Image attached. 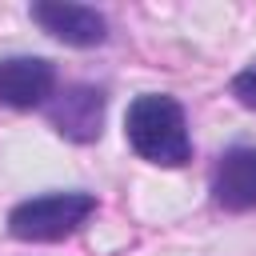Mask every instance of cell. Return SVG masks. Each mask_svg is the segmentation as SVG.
Wrapping results in <instances>:
<instances>
[{
    "label": "cell",
    "mask_w": 256,
    "mask_h": 256,
    "mask_svg": "<svg viewBox=\"0 0 256 256\" xmlns=\"http://www.w3.org/2000/svg\"><path fill=\"white\" fill-rule=\"evenodd\" d=\"M124 132H128V144L136 148V156H144L152 164L176 168V164H184L192 156L188 120H184V108L172 96H160V92L136 96L128 104Z\"/></svg>",
    "instance_id": "6da1fadb"
},
{
    "label": "cell",
    "mask_w": 256,
    "mask_h": 256,
    "mask_svg": "<svg viewBox=\"0 0 256 256\" xmlns=\"http://www.w3.org/2000/svg\"><path fill=\"white\" fill-rule=\"evenodd\" d=\"M92 212H96V200L88 192H48V196H32L16 204L8 212V232L16 240L48 244V240L72 236Z\"/></svg>",
    "instance_id": "7a4b0ae2"
},
{
    "label": "cell",
    "mask_w": 256,
    "mask_h": 256,
    "mask_svg": "<svg viewBox=\"0 0 256 256\" xmlns=\"http://www.w3.org/2000/svg\"><path fill=\"white\" fill-rule=\"evenodd\" d=\"M56 92V68L40 56H8L0 60V104L8 108H40Z\"/></svg>",
    "instance_id": "3957f363"
},
{
    "label": "cell",
    "mask_w": 256,
    "mask_h": 256,
    "mask_svg": "<svg viewBox=\"0 0 256 256\" xmlns=\"http://www.w3.org/2000/svg\"><path fill=\"white\" fill-rule=\"evenodd\" d=\"M48 116H52V124H56L60 136H68L76 144H88V140L100 136V124H104V92L88 88V84L64 88L48 104Z\"/></svg>",
    "instance_id": "277c9868"
},
{
    "label": "cell",
    "mask_w": 256,
    "mask_h": 256,
    "mask_svg": "<svg viewBox=\"0 0 256 256\" xmlns=\"http://www.w3.org/2000/svg\"><path fill=\"white\" fill-rule=\"evenodd\" d=\"M32 20L44 32H52L56 40L76 44V48L104 44V36H108L104 16L96 8H84V4H32Z\"/></svg>",
    "instance_id": "5b68a950"
},
{
    "label": "cell",
    "mask_w": 256,
    "mask_h": 256,
    "mask_svg": "<svg viewBox=\"0 0 256 256\" xmlns=\"http://www.w3.org/2000/svg\"><path fill=\"white\" fill-rule=\"evenodd\" d=\"M212 196L228 212L256 208V148H232L220 156L212 176Z\"/></svg>",
    "instance_id": "8992f818"
},
{
    "label": "cell",
    "mask_w": 256,
    "mask_h": 256,
    "mask_svg": "<svg viewBox=\"0 0 256 256\" xmlns=\"http://www.w3.org/2000/svg\"><path fill=\"white\" fill-rule=\"evenodd\" d=\"M232 96H236L244 108H256V68H244V72L232 80Z\"/></svg>",
    "instance_id": "52a82bcc"
}]
</instances>
